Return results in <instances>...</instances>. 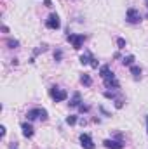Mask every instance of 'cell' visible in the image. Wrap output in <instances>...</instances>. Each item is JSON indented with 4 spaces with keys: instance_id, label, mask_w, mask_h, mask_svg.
Returning <instances> with one entry per match:
<instances>
[{
    "instance_id": "obj_1",
    "label": "cell",
    "mask_w": 148,
    "mask_h": 149,
    "mask_svg": "<svg viewBox=\"0 0 148 149\" xmlns=\"http://www.w3.org/2000/svg\"><path fill=\"white\" fill-rule=\"evenodd\" d=\"M49 94H51V97H52V101H54V102H63V101L68 97V92H66L65 88L56 87V85H52V87H51Z\"/></svg>"
},
{
    "instance_id": "obj_2",
    "label": "cell",
    "mask_w": 148,
    "mask_h": 149,
    "mask_svg": "<svg viewBox=\"0 0 148 149\" xmlns=\"http://www.w3.org/2000/svg\"><path fill=\"white\" fill-rule=\"evenodd\" d=\"M47 109H44V108H33V109H30V111L26 113V118H28V121H33V120H47Z\"/></svg>"
},
{
    "instance_id": "obj_3",
    "label": "cell",
    "mask_w": 148,
    "mask_h": 149,
    "mask_svg": "<svg viewBox=\"0 0 148 149\" xmlns=\"http://www.w3.org/2000/svg\"><path fill=\"white\" fill-rule=\"evenodd\" d=\"M141 19H143V16H141V12H140L138 9H134V7L127 9V12H125V21H127L129 24H138V23H141Z\"/></svg>"
},
{
    "instance_id": "obj_4",
    "label": "cell",
    "mask_w": 148,
    "mask_h": 149,
    "mask_svg": "<svg viewBox=\"0 0 148 149\" xmlns=\"http://www.w3.org/2000/svg\"><path fill=\"white\" fill-rule=\"evenodd\" d=\"M66 40L72 43V47H73L75 50H78V49H82V45H84L85 35H75V33H70V35H66Z\"/></svg>"
},
{
    "instance_id": "obj_5",
    "label": "cell",
    "mask_w": 148,
    "mask_h": 149,
    "mask_svg": "<svg viewBox=\"0 0 148 149\" xmlns=\"http://www.w3.org/2000/svg\"><path fill=\"white\" fill-rule=\"evenodd\" d=\"M45 26H47L49 30H59V28H61V21H59V16H58L56 12L49 14V17L45 19Z\"/></svg>"
},
{
    "instance_id": "obj_6",
    "label": "cell",
    "mask_w": 148,
    "mask_h": 149,
    "mask_svg": "<svg viewBox=\"0 0 148 149\" xmlns=\"http://www.w3.org/2000/svg\"><path fill=\"white\" fill-rule=\"evenodd\" d=\"M78 141H80V146L84 149H94V141H92V137H91L89 134L82 132L80 137H78Z\"/></svg>"
},
{
    "instance_id": "obj_7",
    "label": "cell",
    "mask_w": 148,
    "mask_h": 149,
    "mask_svg": "<svg viewBox=\"0 0 148 149\" xmlns=\"http://www.w3.org/2000/svg\"><path fill=\"white\" fill-rule=\"evenodd\" d=\"M103 146L106 149H122L124 148V144H122V141H115V139H105L103 141Z\"/></svg>"
},
{
    "instance_id": "obj_8",
    "label": "cell",
    "mask_w": 148,
    "mask_h": 149,
    "mask_svg": "<svg viewBox=\"0 0 148 149\" xmlns=\"http://www.w3.org/2000/svg\"><path fill=\"white\" fill-rule=\"evenodd\" d=\"M21 128H23V135L26 137V139H32L33 137V134H35V128L32 127V123H21Z\"/></svg>"
},
{
    "instance_id": "obj_9",
    "label": "cell",
    "mask_w": 148,
    "mask_h": 149,
    "mask_svg": "<svg viewBox=\"0 0 148 149\" xmlns=\"http://www.w3.org/2000/svg\"><path fill=\"white\" fill-rule=\"evenodd\" d=\"M92 59H94V56H92L89 50H85V52L80 56V64H82V66H87V64L92 63Z\"/></svg>"
},
{
    "instance_id": "obj_10",
    "label": "cell",
    "mask_w": 148,
    "mask_h": 149,
    "mask_svg": "<svg viewBox=\"0 0 148 149\" xmlns=\"http://www.w3.org/2000/svg\"><path fill=\"white\" fill-rule=\"evenodd\" d=\"M72 108H78L80 104H82V95H80V92H73V95H72V99H70V102H68Z\"/></svg>"
},
{
    "instance_id": "obj_11",
    "label": "cell",
    "mask_w": 148,
    "mask_h": 149,
    "mask_svg": "<svg viewBox=\"0 0 148 149\" xmlns=\"http://www.w3.org/2000/svg\"><path fill=\"white\" fill-rule=\"evenodd\" d=\"M103 81H105V87H106V88H120V83H118V80H117L115 76L106 78V80H103Z\"/></svg>"
},
{
    "instance_id": "obj_12",
    "label": "cell",
    "mask_w": 148,
    "mask_h": 149,
    "mask_svg": "<svg viewBox=\"0 0 148 149\" xmlns=\"http://www.w3.org/2000/svg\"><path fill=\"white\" fill-rule=\"evenodd\" d=\"M99 76H101L103 80H106V78L115 76V73L110 70V66H101V68H99Z\"/></svg>"
},
{
    "instance_id": "obj_13",
    "label": "cell",
    "mask_w": 148,
    "mask_h": 149,
    "mask_svg": "<svg viewBox=\"0 0 148 149\" xmlns=\"http://www.w3.org/2000/svg\"><path fill=\"white\" fill-rule=\"evenodd\" d=\"M80 83H82L84 87H91V85H92V78H91L87 73H84L82 76H80Z\"/></svg>"
},
{
    "instance_id": "obj_14",
    "label": "cell",
    "mask_w": 148,
    "mask_h": 149,
    "mask_svg": "<svg viewBox=\"0 0 148 149\" xmlns=\"http://www.w3.org/2000/svg\"><path fill=\"white\" fill-rule=\"evenodd\" d=\"M131 74H132L136 80H140V78H141V68L136 66V64H132V66H131Z\"/></svg>"
},
{
    "instance_id": "obj_15",
    "label": "cell",
    "mask_w": 148,
    "mask_h": 149,
    "mask_svg": "<svg viewBox=\"0 0 148 149\" xmlns=\"http://www.w3.org/2000/svg\"><path fill=\"white\" fill-rule=\"evenodd\" d=\"M7 47L9 49H18L19 47V40H16V38H7Z\"/></svg>"
},
{
    "instance_id": "obj_16",
    "label": "cell",
    "mask_w": 148,
    "mask_h": 149,
    "mask_svg": "<svg viewBox=\"0 0 148 149\" xmlns=\"http://www.w3.org/2000/svg\"><path fill=\"white\" fill-rule=\"evenodd\" d=\"M122 64H124V66H129V68H131V66L134 64V56H132V54H131V56H125V57L122 59Z\"/></svg>"
},
{
    "instance_id": "obj_17",
    "label": "cell",
    "mask_w": 148,
    "mask_h": 149,
    "mask_svg": "<svg viewBox=\"0 0 148 149\" xmlns=\"http://www.w3.org/2000/svg\"><path fill=\"white\" fill-rule=\"evenodd\" d=\"M61 59H63V50L61 49H56L54 50V61L56 63H61Z\"/></svg>"
},
{
    "instance_id": "obj_18",
    "label": "cell",
    "mask_w": 148,
    "mask_h": 149,
    "mask_svg": "<svg viewBox=\"0 0 148 149\" xmlns=\"http://www.w3.org/2000/svg\"><path fill=\"white\" fill-rule=\"evenodd\" d=\"M77 120H78V118H77L75 114H70V116L66 118V125H70V127H72V125H75V123H77Z\"/></svg>"
},
{
    "instance_id": "obj_19",
    "label": "cell",
    "mask_w": 148,
    "mask_h": 149,
    "mask_svg": "<svg viewBox=\"0 0 148 149\" xmlns=\"http://www.w3.org/2000/svg\"><path fill=\"white\" fill-rule=\"evenodd\" d=\"M103 95H105L106 99H113V101H115V99H118V97H117V94H115V92H110V90H106Z\"/></svg>"
},
{
    "instance_id": "obj_20",
    "label": "cell",
    "mask_w": 148,
    "mask_h": 149,
    "mask_svg": "<svg viewBox=\"0 0 148 149\" xmlns=\"http://www.w3.org/2000/svg\"><path fill=\"white\" fill-rule=\"evenodd\" d=\"M117 47L118 49H125V40L124 38H117Z\"/></svg>"
},
{
    "instance_id": "obj_21",
    "label": "cell",
    "mask_w": 148,
    "mask_h": 149,
    "mask_svg": "<svg viewBox=\"0 0 148 149\" xmlns=\"http://www.w3.org/2000/svg\"><path fill=\"white\" fill-rule=\"evenodd\" d=\"M78 111L80 113H87L89 111V106H87V104H80V106H78Z\"/></svg>"
},
{
    "instance_id": "obj_22",
    "label": "cell",
    "mask_w": 148,
    "mask_h": 149,
    "mask_svg": "<svg viewBox=\"0 0 148 149\" xmlns=\"http://www.w3.org/2000/svg\"><path fill=\"white\" fill-rule=\"evenodd\" d=\"M122 106H124V101H122V99H115V108H117V109H120Z\"/></svg>"
},
{
    "instance_id": "obj_23",
    "label": "cell",
    "mask_w": 148,
    "mask_h": 149,
    "mask_svg": "<svg viewBox=\"0 0 148 149\" xmlns=\"http://www.w3.org/2000/svg\"><path fill=\"white\" fill-rule=\"evenodd\" d=\"M44 5L45 7H52V0H44Z\"/></svg>"
},
{
    "instance_id": "obj_24",
    "label": "cell",
    "mask_w": 148,
    "mask_h": 149,
    "mask_svg": "<svg viewBox=\"0 0 148 149\" xmlns=\"http://www.w3.org/2000/svg\"><path fill=\"white\" fill-rule=\"evenodd\" d=\"M99 111L103 113V114H105V116H110V113L106 111V109H105V108H103V106H101V108H99Z\"/></svg>"
},
{
    "instance_id": "obj_25",
    "label": "cell",
    "mask_w": 148,
    "mask_h": 149,
    "mask_svg": "<svg viewBox=\"0 0 148 149\" xmlns=\"http://www.w3.org/2000/svg\"><path fill=\"white\" fill-rule=\"evenodd\" d=\"M91 66H92V68L96 70V68H98V61H96V59H92V63H91Z\"/></svg>"
},
{
    "instance_id": "obj_26",
    "label": "cell",
    "mask_w": 148,
    "mask_h": 149,
    "mask_svg": "<svg viewBox=\"0 0 148 149\" xmlns=\"http://www.w3.org/2000/svg\"><path fill=\"white\" fill-rule=\"evenodd\" d=\"M0 130H2V137H5V134H7V128H5V127H2Z\"/></svg>"
},
{
    "instance_id": "obj_27",
    "label": "cell",
    "mask_w": 148,
    "mask_h": 149,
    "mask_svg": "<svg viewBox=\"0 0 148 149\" xmlns=\"http://www.w3.org/2000/svg\"><path fill=\"white\" fill-rule=\"evenodd\" d=\"M2 31H4V33H9V28H7V26L4 24V26H2Z\"/></svg>"
},
{
    "instance_id": "obj_28",
    "label": "cell",
    "mask_w": 148,
    "mask_h": 149,
    "mask_svg": "<svg viewBox=\"0 0 148 149\" xmlns=\"http://www.w3.org/2000/svg\"><path fill=\"white\" fill-rule=\"evenodd\" d=\"M11 149H19V148H18V142H12V146H11Z\"/></svg>"
},
{
    "instance_id": "obj_29",
    "label": "cell",
    "mask_w": 148,
    "mask_h": 149,
    "mask_svg": "<svg viewBox=\"0 0 148 149\" xmlns=\"http://www.w3.org/2000/svg\"><path fill=\"white\" fill-rule=\"evenodd\" d=\"M145 121H147V134H148V114H145Z\"/></svg>"
},
{
    "instance_id": "obj_30",
    "label": "cell",
    "mask_w": 148,
    "mask_h": 149,
    "mask_svg": "<svg viewBox=\"0 0 148 149\" xmlns=\"http://www.w3.org/2000/svg\"><path fill=\"white\" fill-rule=\"evenodd\" d=\"M147 7H148V2H147Z\"/></svg>"
}]
</instances>
